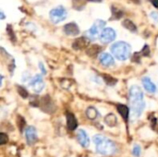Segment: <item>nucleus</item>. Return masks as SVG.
<instances>
[{"instance_id":"1","label":"nucleus","mask_w":158,"mask_h":157,"mask_svg":"<svg viewBox=\"0 0 158 157\" xmlns=\"http://www.w3.org/2000/svg\"><path fill=\"white\" fill-rule=\"evenodd\" d=\"M93 142L95 144V151L103 156H111L117 152L116 144L108 138L97 134L93 137Z\"/></svg>"},{"instance_id":"2","label":"nucleus","mask_w":158,"mask_h":157,"mask_svg":"<svg viewBox=\"0 0 158 157\" xmlns=\"http://www.w3.org/2000/svg\"><path fill=\"white\" fill-rule=\"evenodd\" d=\"M111 53L113 54V56L121 61H124L126 59H128L131 56V45L123 41H119L115 43H113L110 47Z\"/></svg>"},{"instance_id":"3","label":"nucleus","mask_w":158,"mask_h":157,"mask_svg":"<svg viewBox=\"0 0 158 157\" xmlns=\"http://www.w3.org/2000/svg\"><path fill=\"white\" fill-rule=\"evenodd\" d=\"M106 21L102 19H96V21L94 23V25L86 31V36L90 40H95L97 37H100L101 32L105 29Z\"/></svg>"},{"instance_id":"4","label":"nucleus","mask_w":158,"mask_h":157,"mask_svg":"<svg viewBox=\"0 0 158 157\" xmlns=\"http://www.w3.org/2000/svg\"><path fill=\"white\" fill-rule=\"evenodd\" d=\"M67 16H68V11L62 6H56L49 12V17H50L51 21L56 24L65 20Z\"/></svg>"},{"instance_id":"5","label":"nucleus","mask_w":158,"mask_h":157,"mask_svg":"<svg viewBox=\"0 0 158 157\" xmlns=\"http://www.w3.org/2000/svg\"><path fill=\"white\" fill-rule=\"evenodd\" d=\"M131 104V116H132V118L134 119H138L144 108H145V102L144 100H142V101H133V102H130Z\"/></svg>"},{"instance_id":"6","label":"nucleus","mask_w":158,"mask_h":157,"mask_svg":"<svg viewBox=\"0 0 158 157\" xmlns=\"http://www.w3.org/2000/svg\"><path fill=\"white\" fill-rule=\"evenodd\" d=\"M29 87H31L34 93H40L44 88V81L43 80L42 75L37 74L33 78H31L29 81Z\"/></svg>"},{"instance_id":"7","label":"nucleus","mask_w":158,"mask_h":157,"mask_svg":"<svg viewBox=\"0 0 158 157\" xmlns=\"http://www.w3.org/2000/svg\"><path fill=\"white\" fill-rule=\"evenodd\" d=\"M116 36H117V33L114 29L105 28L103 30V31L101 32L99 39H100L101 43H109L116 39Z\"/></svg>"},{"instance_id":"8","label":"nucleus","mask_w":158,"mask_h":157,"mask_svg":"<svg viewBox=\"0 0 158 157\" xmlns=\"http://www.w3.org/2000/svg\"><path fill=\"white\" fill-rule=\"evenodd\" d=\"M143 100V92L138 85H132L130 88V102Z\"/></svg>"},{"instance_id":"9","label":"nucleus","mask_w":158,"mask_h":157,"mask_svg":"<svg viewBox=\"0 0 158 157\" xmlns=\"http://www.w3.org/2000/svg\"><path fill=\"white\" fill-rule=\"evenodd\" d=\"M25 137H26V141L28 143V144L32 145L33 143H35V142L37 141V131L36 129L32 126L28 127L25 130Z\"/></svg>"},{"instance_id":"10","label":"nucleus","mask_w":158,"mask_h":157,"mask_svg":"<svg viewBox=\"0 0 158 157\" xmlns=\"http://www.w3.org/2000/svg\"><path fill=\"white\" fill-rule=\"evenodd\" d=\"M77 141L84 148H88L90 146V138L84 130H79L77 131Z\"/></svg>"},{"instance_id":"11","label":"nucleus","mask_w":158,"mask_h":157,"mask_svg":"<svg viewBox=\"0 0 158 157\" xmlns=\"http://www.w3.org/2000/svg\"><path fill=\"white\" fill-rule=\"evenodd\" d=\"M64 32L69 36H76L80 33V29L75 22H69L64 26Z\"/></svg>"},{"instance_id":"12","label":"nucleus","mask_w":158,"mask_h":157,"mask_svg":"<svg viewBox=\"0 0 158 157\" xmlns=\"http://www.w3.org/2000/svg\"><path fill=\"white\" fill-rule=\"evenodd\" d=\"M142 82H143V85L144 87V89L148 92V93H155L157 92V87L156 85L153 82V81L150 79V77H143L142 79Z\"/></svg>"},{"instance_id":"13","label":"nucleus","mask_w":158,"mask_h":157,"mask_svg":"<svg viewBox=\"0 0 158 157\" xmlns=\"http://www.w3.org/2000/svg\"><path fill=\"white\" fill-rule=\"evenodd\" d=\"M99 61L104 67H111L115 64L114 57L108 53H102L99 56Z\"/></svg>"},{"instance_id":"14","label":"nucleus","mask_w":158,"mask_h":157,"mask_svg":"<svg viewBox=\"0 0 158 157\" xmlns=\"http://www.w3.org/2000/svg\"><path fill=\"white\" fill-rule=\"evenodd\" d=\"M67 118V127L69 130H74L77 129L78 127V122L77 119L75 118L74 115H72L71 113H67L66 115Z\"/></svg>"},{"instance_id":"15","label":"nucleus","mask_w":158,"mask_h":157,"mask_svg":"<svg viewBox=\"0 0 158 157\" xmlns=\"http://www.w3.org/2000/svg\"><path fill=\"white\" fill-rule=\"evenodd\" d=\"M89 45V40H87L85 37H81V38H78L74 41L72 46L74 49L76 50H81V49H83L85 47H87Z\"/></svg>"},{"instance_id":"16","label":"nucleus","mask_w":158,"mask_h":157,"mask_svg":"<svg viewBox=\"0 0 158 157\" xmlns=\"http://www.w3.org/2000/svg\"><path fill=\"white\" fill-rule=\"evenodd\" d=\"M105 123L107 126L111 127V128L116 127L118 125V118H117V117L114 114H111L110 113V114H108V115L106 116V118H105Z\"/></svg>"},{"instance_id":"17","label":"nucleus","mask_w":158,"mask_h":157,"mask_svg":"<svg viewBox=\"0 0 158 157\" xmlns=\"http://www.w3.org/2000/svg\"><path fill=\"white\" fill-rule=\"evenodd\" d=\"M86 117L89 118V119H91V120H94V119H96L98 117H99V112H98V110L95 108V107H94V106H90V107H88L87 109H86Z\"/></svg>"},{"instance_id":"18","label":"nucleus","mask_w":158,"mask_h":157,"mask_svg":"<svg viewBox=\"0 0 158 157\" xmlns=\"http://www.w3.org/2000/svg\"><path fill=\"white\" fill-rule=\"evenodd\" d=\"M118 111L119 112V114L121 115V117L124 118V120H128L129 118V115H130V109L127 105H118Z\"/></svg>"},{"instance_id":"19","label":"nucleus","mask_w":158,"mask_h":157,"mask_svg":"<svg viewBox=\"0 0 158 157\" xmlns=\"http://www.w3.org/2000/svg\"><path fill=\"white\" fill-rule=\"evenodd\" d=\"M122 25L129 31H132V32H136L137 31V27L136 25L131 20V19H125L123 22H122Z\"/></svg>"},{"instance_id":"20","label":"nucleus","mask_w":158,"mask_h":157,"mask_svg":"<svg viewBox=\"0 0 158 157\" xmlns=\"http://www.w3.org/2000/svg\"><path fill=\"white\" fill-rule=\"evenodd\" d=\"M101 51V47L97 44H94L92 46H90L87 50V54L91 56H96L99 52Z\"/></svg>"},{"instance_id":"21","label":"nucleus","mask_w":158,"mask_h":157,"mask_svg":"<svg viewBox=\"0 0 158 157\" xmlns=\"http://www.w3.org/2000/svg\"><path fill=\"white\" fill-rule=\"evenodd\" d=\"M103 78H104V80H105L106 83V84H108V85H115V84L117 83V80H116V79H114L113 77H111V76L107 75V74H105V75L103 76Z\"/></svg>"},{"instance_id":"22","label":"nucleus","mask_w":158,"mask_h":157,"mask_svg":"<svg viewBox=\"0 0 158 157\" xmlns=\"http://www.w3.org/2000/svg\"><path fill=\"white\" fill-rule=\"evenodd\" d=\"M141 153H142V148L140 145L138 144H135L132 148V155L135 157H139L141 155Z\"/></svg>"},{"instance_id":"23","label":"nucleus","mask_w":158,"mask_h":157,"mask_svg":"<svg viewBox=\"0 0 158 157\" xmlns=\"http://www.w3.org/2000/svg\"><path fill=\"white\" fill-rule=\"evenodd\" d=\"M18 88V92H19V95L20 96H22L23 98H27L28 97V92H27V90L24 88V87H22V86H18L17 87Z\"/></svg>"},{"instance_id":"24","label":"nucleus","mask_w":158,"mask_h":157,"mask_svg":"<svg viewBox=\"0 0 158 157\" xmlns=\"http://www.w3.org/2000/svg\"><path fill=\"white\" fill-rule=\"evenodd\" d=\"M7 141H8V137H7V135L6 134H5V133H1L0 134V144H5V143H7Z\"/></svg>"},{"instance_id":"25","label":"nucleus","mask_w":158,"mask_h":157,"mask_svg":"<svg viewBox=\"0 0 158 157\" xmlns=\"http://www.w3.org/2000/svg\"><path fill=\"white\" fill-rule=\"evenodd\" d=\"M30 79H31V73L28 72V71H25V72L23 73L22 77H21V80H22L23 81H28Z\"/></svg>"},{"instance_id":"26","label":"nucleus","mask_w":158,"mask_h":157,"mask_svg":"<svg viewBox=\"0 0 158 157\" xmlns=\"http://www.w3.org/2000/svg\"><path fill=\"white\" fill-rule=\"evenodd\" d=\"M150 17H151V19H152L155 22H158V12L153 11V12L150 14Z\"/></svg>"},{"instance_id":"27","label":"nucleus","mask_w":158,"mask_h":157,"mask_svg":"<svg viewBox=\"0 0 158 157\" xmlns=\"http://www.w3.org/2000/svg\"><path fill=\"white\" fill-rule=\"evenodd\" d=\"M39 67H40L41 71H42V74H43V75L46 74V69H45V68H44V64H43L42 62L39 63Z\"/></svg>"},{"instance_id":"28","label":"nucleus","mask_w":158,"mask_h":157,"mask_svg":"<svg viewBox=\"0 0 158 157\" xmlns=\"http://www.w3.org/2000/svg\"><path fill=\"white\" fill-rule=\"evenodd\" d=\"M151 3L153 4L154 6H156V8H158V0H150Z\"/></svg>"},{"instance_id":"29","label":"nucleus","mask_w":158,"mask_h":157,"mask_svg":"<svg viewBox=\"0 0 158 157\" xmlns=\"http://www.w3.org/2000/svg\"><path fill=\"white\" fill-rule=\"evenodd\" d=\"M0 14H1V19H5V15H4V12H3V11H1V12H0Z\"/></svg>"}]
</instances>
